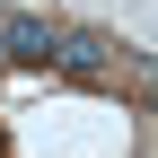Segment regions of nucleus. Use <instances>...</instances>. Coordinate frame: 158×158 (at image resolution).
<instances>
[{
	"label": "nucleus",
	"mask_w": 158,
	"mask_h": 158,
	"mask_svg": "<svg viewBox=\"0 0 158 158\" xmlns=\"http://www.w3.org/2000/svg\"><path fill=\"white\" fill-rule=\"evenodd\" d=\"M0 53H9V62H44V70H53L62 27H53V18H0Z\"/></svg>",
	"instance_id": "nucleus-1"
},
{
	"label": "nucleus",
	"mask_w": 158,
	"mask_h": 158,
	"mask_svg": "<svg viewBox=\"0 0 158 158\" xmlns=\"http://www.w3.org/2000/svg\"><path fill=\"white\" fill-rule=\"evenodd\" d=\"M53 70H70V79H114V44H106V35H62Z\"/></svg>",
	"instance_id": "nucleus-2"
},
{
	"label": "nucleus",
	"mask_w": 158,
	"mask_h": 158,
	"mask_svg": "<svg viewBox=\"0 0 158 158\" xmlns=\"http://www.w3.org/2000/svg\"><path fill=\"white\" fill-rule=\"evenodd\" d=\"M132 79H141V97H149V106H158V62H123Z\"/></svg>",
	"instance_id": "nucleus-3"
}]
</instances>
